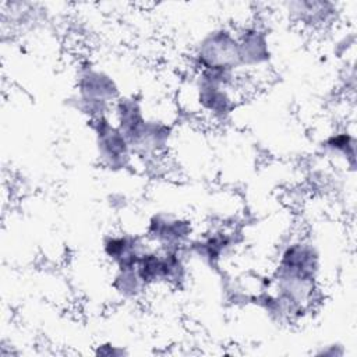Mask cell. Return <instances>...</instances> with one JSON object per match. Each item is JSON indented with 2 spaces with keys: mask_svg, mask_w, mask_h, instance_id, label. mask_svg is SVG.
Instances as JSON below:
<instances>
[{
  "mask_svg": "<svg viewBox=\"0 0 357 357\" xmlns=\"http://www.w3.org/2000/svg\"><path fill=\"white\" fill-rule=\"evenodd\" d=\"M321 266L319 248L308 237H293L279 248L268 287L289 305L297 319L317 301Z\"/></svg>",
  "mask_w": 357,
  "mask_h": 357,
  "instance_id": "obj_1",
  "label": "cell"
},
{
  "mask_svg": "<svg viewBox=\"0 0 357 357\" xmlns=\"http://www.w3.org/2000/svg\"><path fill=\"white\" fill-rule=\"evenodd\" d=\"M241 71L233 70H199L191 81V99L194 112L209 123H223L234 112L238 93Z\"/></svg>",
  "mask_w": 357,
  "mask_h": 357,
  "instance_id": "obj_2",
  "label": "cell"
},
{
  "mask_svg": "<svg viewBox=\"0 0 357 357\" xmlns=\"http://www.w3.org/2000/svg\"><path fill=\"white\" fill-rule=\"evenodd\" d=\"M121 96L119 84L105 70L85 63L77 74V107L88 120L112 114L114 102Z\"/></svg>",
  "mask_w": 357,
  "mask_h": 357,
  "instance_id": "obj_3",
  "label": "cell"
},
{
  "mask_svg": "<svg viewBox=\"0 0 357 357\" xmlns=\"http://www.w3.org/2000/svg\"><path fill=\"white\" fill-rule=\"evenodd\" d=\"M188 252L148 245L137 262V271L148 289L153 286L181 287L188 278Z\"/></svg>",
  "mask_w": 357,
  "mask_h": 357,
  "instance_id": "obj_4",
  "label": "cell"
},
{
  "mask_svg": "<svg viewBox=\"0 0 357 357\" xmlns=\"http://www.w3.org/2000/svg\"><path fill=\"white\" fill-rule=\"evenodd\" d=\"M191 61L194 66V71H241L236 31L229 26H216L204 33L194 46Z\"/></svg>",
  "mask_w": 357,
  "mask_h": 357,
  "instance_id": "obj_5",
  "label": "cell"
},
{
  "mask_svg": "<svg viewBox=\"0 0 357 357\" xmlns=\"http://www.w3.org/2000/svg\"><path fill=\"white\" fill-rule=\"evenodd\" d=\"M88 123L93 131L96 155L100 165L112 172L130 167L135 156L134 151L110 114L88 120Z\"/></svg>",
  "mask_w": 357,
  "mask_h": 357,
  "instance_id": "obj_6",
  "label": "cell"
},
{
  "mask_svg": "<svg viewBox=\"0 0 357 357\" xmlns=\"http://www.w3.org/2000/svg\"><path fill=\"white\" fill-rule=\"evenodd\" d=\"M190 218L173 212H155L145 225L144 237L151 245L165 250H185L194 238Z\"/></svg>",
  "mask_w": 357,
  "mask_h": 357,
  "instance_id": "obj_7",
  "label": "cell"
},
{
  "mask_svg": "<svg viewBox=\"0 0 357 357\" xmlns=\"http://www.w3.org/2000/svg\"><path fill=\"white\" fill-rule=\"evenodd\" d=\"M240 231L236 227H218L194 237L187 247L188 255L197 257L209 268H220L240 244Z\"/></svg>",
  "mask_w": 357,
  "mask_h": 357,
  "instance_id": "obj_8",
  "label": "cell"
},
{
  "mask_svg": "<svg viewBox=\"0 0 357 357\" xmlns=\"http://www.w3.org/2000/svg\"><path fill=\"white\" fill-rule=\"evenodd\" d=\"M240 67L243 70H259L272 59L268 29L259 22H248L236 31Z\"/></svg>",
  "mask_w": 357,
  "mask_h": 357,
  "instance_id": "obj_9",
  "label": "cell"
},
{
  "mask_svg": "<svg viewBox=\"0 0 357 357\" xmlns=\"http://www.w3.org/2000/svg\"><path fill=\"white\" fill-rule=\"evenodd\" d=\"M149 243L144 234L113 231L102 238V252L113 268L135 266Z\"/></svg>",
  "mask_w": 357,
  "mask_h": 357,
  "instance_id": "obj_10",
  "label": "cell"
},
{
  "mask_svg": "<svg viewBox=\"0 0 357 357\" xmlns=\"http://www.w3.org/2000/svg\"><path fill=\"white\" fill-rule=\"evenodd\" d=\"M110 116L132 148L148 119L144 100L135 95H121L114 102Z\"/></svg>",
  "mask_w": 357,
  "mask_h": 357,
  "instance_id": "obj_11",
  "label": "cell"
},
{
  "mask_svg": "<svg viewBox=\"0 0 357 357\" xmlns=\"http://www.w3.org/2000/svg\"><path fill=\"white\" fill-rule=\"evenodd\" d=\"M290 15L310 28H325L336 18L337 8L331 1H293L287 3Z\"/></svg>",
  "mask_w": 357,
  "mask_h": 357,
  "instance_id": "obj_12",
  "label": "cell"
},
{
  "mask_svg": "<svg viewBox=\"0 0 357 357\" xmlns=\"http://www.w3.org/2000/svg\"><path fill=\"white\" fill-rule=\"evenodd\" d=\"M356 146L357 141L354 134L346 128L332 131L319 144L325 156L344 162L350 170L356 167Z\"/></svg>",
  "mask_w": 357,
  "mask_h": 357,
  "instance_id": "obj_13",
  "label": "cell"
},
{
  "mask_svg": "<svg viewBox=\"0 0 357 357\" xmlns=\"http://www.w3.org/2000/svg\"><path fill=\"white\" fill-rule=\"evenodd\" d=\"M112 289L116 296L124 301H137L141 300L148 286L139 276L137 266L130 268H114L112 278Z\"/></svg>",
  "mask_w": 357,
  "mask_h": 357,
  "instance_id": "obj_14",
  "label": "cell"
},
{
  "mask_svg": "<svg viewBox=\"0 0 357 357\" xmlns=\"http://www.w3.org/2000/svg\"><path fill=\"white\" fill-rule=\"evenodd\" d=\"M95 354L96 356H113V357H119V356H126L127 350L123 346H117L112 342H105V343H99L95 347Z\"/></svg>",
  "mask_w": 357,
  "mask_h": 357,
  "instance_id": "obj_15",
  "label": "cell"
},
{
  "mask_svg": "<svg viewBox=\"0 0 357 357\" xmlns=\"http://www.w3.org/2000/svg\"><path fill=\"white\" fill-rule=\"evenodd\" d=\"M317 356H329V357H339L344 354V346L340 343H329L321 346L319 350L315 351Z\"/></svg>",
  "mask_w": 357,
  "mask_h": 357,
  "instance_id": "obj_16",
  "label": "cell"
}]
</instances>
